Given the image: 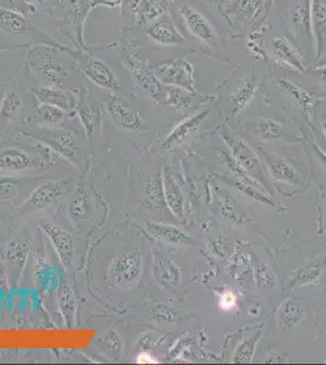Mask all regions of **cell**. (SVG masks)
I'll use <instances>...</instances> for the list:
<instances>
[{
    "instance_id": "f5cc1de1",
    "label": "cell",
    "mask_w": 326,
    "mask_h": 365,
    "mask_svg": "<svg viewBox=\"0 0 326 365\" xmlns=\"http://www.w3.org/2000/svg\"><path fill=\"white\" fill-rule=\"evenodd\" d=\"M35 1H37V3H38V4H43V3H45V1H47V0H35Z\"/></svg>"
},
{
    "instance_id": "db71d44e",
    "label": "cell",
    "mask_w": 326,
    "mask_h": 365,
    "mask_svg": "<svg viewBox=\"0 0 326 365\" xmlns=\"http://www.w3.org/2000/svg\"><path fill=\"white\" fill-rule=\"evenodd\" d=\"M21 1H24V3H27V4H31V0H21Z\"/></svg>"
},
{
    "instance_id": "c3c4849f",
    "label": "cell",
    "mask_w": 326,
    "mask_h": 365,
    "mask_svg": "<svg viewBox=\"0 0 326 365\" xmlns=\"http://www.w3.org/2000/svg\"><path fill=\"white\" fill-rule=\"evenodd\" d=\"M318 68H326V54L320 58V61L318 63Z\"/></svg>"
},
{
    "instance_id": "8992f818",
    "label": "cell",
    "mask_w": 326,
    "mask_h": 365,
    "mask_svg": "<svg viewBox=\"0 0 326 365\" xmlns=\"http://www.w3.org/2000/svg\"><path fill=\"white\" fill-rule=\"evenodd\" d=\"M179 13L190 33L204 42L209 48L215 49L218 47L220 43L218 32L204 15L199 14L197 10L190 5H183Z\"/></svg>"
},
{
    "instance_id": "8d00e7d4",
    "label": "cell",
    "mask_w": 326,
    "mask_h": 365,
    "mask_svg": "<svg viewBox=\"0 0 326 365\" xmlns=\"http://www.w3.org/2000/svg\"><path fill=\"white\" fill-rule=\"evenodd\" d=\"M321 266L316 263H311V266H306L298 270L296 277L292 279L291 287L302 286L308 282L316 280L320 275Z\"/></svg>"
},
{
    "instance_id": "52a82bcc",
    "label": "cell",
    "mask_w": 326,
    "mask_h": 365,
    "mask_svg": "<svg viewBox=\"0 0 326 365\" xmlns=\"http://www.w3.org/2000/svg\"><path fill=\"white\" fill-rule=\"evenodd\" d=\"M106 106L113 123L123 131L131 133L145 131V123L141 120L140 115L126 100L110 95L107 97Z\"/></svg>"
},
{
    "instance_id": "f6af8a7d",
    "label": "cell",
    "mask_w": 326,
    "mask_h": 365,
    "mask_svg": "<svg viewBox=\"0 0 326 365\" xmlns=\"http://www.w3.org/2000/svg\"><path fill=\"white\" fill-rule=\"evenodd\" d=\"M235 302H236V298H235L233 292H227V293H224L223 296L220 297V307L223 309L233 308L235 306Z\"/></svg>"
},
{
    "instance_id": "ba28073f",
    "label": "cell",
    "mask_w": 326,
    "mask_h": 365,
    "mask_svg": "<svg viewBox=\"0 0 326 365\" xmlns=\"http://www.w3.org/2000/svg\"><path fill=\"white\" fill-rule=\"evenodd\" d=\"M35 140L47 146L49 150L63 157L72 165H78V150L76 141L70 133H58L53 131H42L37 136H32Z\"/></svg>"
},
{
    "instance_id": "f35d334b",
    "label": "cell",
    "mask_w": 326,
    "mask_h": 365,
    "mask_svg": "<svg viewBox=\"0 0 326 365\" xmlns=\"http://www.w3.org/2000/svg\"><path fill=\"white\" fill-rule=\"evenodd\" d=\"M165 3V0H144L141 9V19H144V22L157 19L163 14Z\"/></svg>"
},
{
    "instance_id": "ee69618b",
    "label": "cell",
    "mask_w": 326,
    "mask_h": 365,
    "mask_svg": "<svg viewBox=\"0 0 326 365\" xmlns=\"http://www.w3.org/2000/svg\"><path fill=\"white\" fill-rule=\"evenodd\" d=\"M79 118L82 121L84 131H87L88 136L92 138L94 129L97 126V117L95 112H92V110H82L79 111Z\"/></svg>"
},
{
    "instance_id": "11a10c76",
    "label": "cell",
    "mask_w": 326,
    "mask_h": 365,
    "mask_svg": "<svg viewBox=\"0 0 326 365\" xmlns=\"http://www.w3.org/2000/svg\"><path fill=\"white\" fill-rule=\"evenodd\" d=\"M0 219H3V217H1V216H0Z\"/></svg>"
},
{
    "instance_id": "cb8c5ba5",
    "label": "cell",
    "mask_w": 326,
    "mask_h": 365,
    "mask_svg": "<svg viewBox=\"0 0 326 365\" xmlns=\"http://www.w3.org/2000/svg\"><path fill=\"white\" fill-rule=\"evenodd\" d=\"M304 314L306 311L300 302H297L293 298L286 300L282 306L279 307V311H277L279 326L284 330L291 329L303 319Z\"/></svg>"
},
{
    "instance_id": "e575fe53",
    "label": "cell",
    "mask_w": 326,
    "mask_h": 365,
    "mask_svg": "<svg viewBox=\"0 0 326 365\" xmlns=\"http://www.w3.org/2000/svg\"><path fill=\"white\" fill-rule=\"evenodd\" d=\"M291 19L296 29L306 31L311 26V5L307 0H302L301 3L293 8Z\"/></svg>"
},
{
    "instance_id": "e0dca14e",
    "label": "cell",
    "mask_w": 326,
    "mask_h": 365,
    "mask_svg": "<svg viewBox=\"0 0 326 365\" xmlns=\"http://www.w3.org/2000/svg\"><path fill=\"white\" fill-rule=\"evenodd\" d=\"M92 211V199L89 196L87 188L83 183H79L70 202V207H68L70 219L72 220V223H82L87 220Z\"/></svg>"
},
{
    "instance_id": "7c38bea8",
    "label": "cell",
    "mask_w": 326,
    "mask_h": 365,
    "mask_svg": "<svg viewBox=\"0 0 326 365\" xmlns=\"http://www.w3.org/2000/svg\"><path fill=\"white\" fill-rule=\"evenodd\" d=\"M83 72L90 82L94 83L99 88L110 89V90H118L121 88L116 74L106 63H102L99 58H90L83 66Z\"/></svg>"
},
{
    "instance_id": "d6986e66",
    "label": "cell",
    "mask_w": 326,
    "mask_h": 365,
    "mask_svg": "<svg viewBox=\"0 0 326 365\" xmlns=\"http://www.w3.org/2000/svg\"><path fill=\"white\" fill-rule=\"evenodd\" d=\"M163 181V194H165V206L170 209L177 218L183 217L184 212V196L179 185L175 181L173 175L165 172L162 175Z\"/></svg>"
},
{
    "instance_id": "2e32d148",
    "label": "cell",
    "mask_w": 326,
    "mask_h": 365,
    "mask_svg": "<svg viewBox=\"0 0 326 365\" xmlns=\"http://www.w3.org/2000/svg\"><path fill=\"white\" fill-rule=\"evenodd\" d=\"M160 71L163 76V81L172 86L193 89V70L186 61H175V63H165L160 66Z\"/></svg>"
},
{
    "instance_id": "ac0fdd59",
    "label": "cell",
    "mask_w": 326,
    "mask_h": 365,
    "mask_svg": "<svg viewBox=\"0 0 326 365\" xmlns=\"http://www.w3.org/2000/svg\"><path fill=\"white\" fill-rule=\"evenodd\" d=\"M145 229L152 238H157L162 243H170V245H183V243H191L189 235L174 225L146 222Z\"/></svg>"
},
{
    "instance_id": "9a60e30c",
    "label": "cell",
    "mask_w": 326,
    "mask_h": 365,
    "mask_svg": "<svg viewBox=\"0 0 326 365\" xmlns=\"http://www.w3.org/2000/svg\"><path fill=\"white\" fill-rule=\"evenodd\" d=\"M266 5L267 0H234L228 13L241 24H252L262 16Z\"/></svg>"
},
{
    "instance_id": "5b68a950",
    "label": "cell",
    "mask_w": 326,
    "mask_h": 365,
    "mask_svg": "<svg viewBox=\"0 0 326 365\" xmlns=\"http://www.w3.org/2000/svg\"><path fill=\"white\" fill-rule=\"evenodd\" d=\"M38 225L53 245L61 266L65 269L72 267L73 256H74V241H73L72 234L49 219H40Z\"/></svg>"
},
{
    "instance_id": "9c48e42d",
    "label": "cell",
    "mask_w": 326,
    "mask_h": 365,
    "mask_svg": "<svg viewBox=\"0 0 326 365\" xmlns=\"http://www.w3.org/2000/svg\"><path fill=\"white\" fill-rule=\"evenodd\" d=\"M152 275L160 286L174 290L181 282L183 273L167 254L152 250Z\"/></svg>"
},
{
    "instance_id": "44dd1931",
    "label": "cell",
    "mask_w": 326,
    "mask_h": 365,
    "mask_svg": "<svg viewBox=\"0 0 326 365\" xmlns=\"http://www.w3.org/2000/svg\"><path fill=\"white\" fill-rule=\"evenodd\" d=\"M55 292L58 296V307H60V311L63 314L65 324L71 326L73 321H74V313H76V296H74L72 287L68 284L67 280L63 277Z\"/></svg>"
},
{
    "instance_id": "5bb4252c",
    "label": "cell",
    "mask_w": 326,
    "mask_h": 365,
    "mask_svg": "<svg viewBox=\"0 0 326 365\" xmlns=\"http://www.w3.org/2000/svg\"><path fill=\"white\" fill-rule=\"evenodd\" d=\"M147 35L161 45H178L185 42L184 35L175 27L170 16H163L151 24Z\"/></svg>"
},
{
    "instance_id": "277c9868",
    "label": "cell",
    "mask_w": 326,
    "mask_h": 365,
    "mask_svg": "<svg viewBox=\"0 0 326 365\" xmlns=\"http://www.w3.org/2000/svg\"><path fill=\"white\" fill-rule=\"evenodd\" d=\"M38 243L33 248V282L39 291L51 293L56 291L63 275L47 256L42 238H38Z\"/></svg>"
},
{
    "instance_id": "836d02e7",
    "label": "cell",
    "mask_w": 326,
    "mask_h": 365,
    "mask_svg": "<svg viewBox=\"0 0 326 365\" xmlns=\"http://www.w3.org/2000/svg\"><path fill=\"white\" fill-rule=\"evenodd\" d=\"M311 24L319 38V34L326 29V0H311Z\"/></svg>"
},
{
    "instance_id": "6da1fadb",
    "label": "cell",
    "mask_w": 326,
    "mask_h": 365,
    "mask_svg": "<svg viewBox=\"0 0 326 365\" xmlns=\"http://www.w3.org/2000/svg\"><path fill=\"white\" fill-rule=\"evenodd\" d=\"M142 275V256L139 248H126L112 258L107 267L106 282L121 291L133 290Z\"/></svg>"
},
{
    "instance_id": "7bdbcfd3",
    "label": "cell",
    "mask_w": 326,
    "mask_h": 365,
    "mask_svg": "<svg viewBox=\"0 0 326 365\" xmlns=\"http://www.w3.org/2000/svg\"><path fill=\"white\" fill-rule=\"evenodd\" d=\"M105 345L108 352L121 355L122 350L124 348V341L115 329H111L105 336Z\"/></svg>"
},
{
    "instance_id": "f907efd6",
    "label": "cell",
    "mask_w": 326,
    "mask_h": 365,
    "mask_svg": "<svg viewBox=\"0 0 326 365\" xmlns=\"http://www.w3.org/2000/svg\"><path fill=\"white\" fill-rule=\"evenodd\" d=\"M107 1H110L112 5L121 4L122 3V0H107Z\"/></svg>"
},
{
    "instance_id": "4dcf8cb0",
    "label": "cell",
    "mask_w": 326,
    "mask_h": 365,
    "mask_svg": "<svg viewBox=\"0 0 326 365\" xmlns=\"http://www.w3.org/2000/svg\"><path fill=\"white\" fill-rule=\"evenodd\" d=\"M261 335H262V330L256 331L252 336L248 337L247 340L243 341V343L238 346L235 353H234V363H250V362H252L256 346L261 339Z\"/></svg>"
},
{
    "instance_id": "f546056e",
    "label": "cell",
    "mask_w": 326,
    "mask_h": 365,
    "mask_svg": "<svg viewBox=\"0 0 326 365\" xmlns=\"http://www.w3.org/2000/svg\"><path fill=\"white\" fill-rule=\"evenodd\" d=\"M195 97L193 92L186 88L178 86H170L167 88L165 94V105L177 107V108H186L194 102Z\"/></svg>"
},
{
    "instance_id": "7402d4cb",
    "label": "cell",
    "mask_w": 326,
    "mask_h": 365,
    "mask_svg": "<svg viewBox=\"0 0 326 365\" xmlns=\"http://www.w3.org/2000/svg\"><path fill=\"white\" fill-rule=\"evenodd\" d=\"M39 179L43 178H22L14 175H0V200L16 201L21 197L26 185Z\"/></svg>"
},
{
    "instance_id": "30bf717a",
    "label": "cell",
    "mask_w": 326,
    "mask_h": 365,
    "mask_svg": "<svg viewBox=\"0 0 326 365\" xmlns=\"http://www.w3.org/2000/svg\"><path fill=\"white\" fill-rule=\"evenodd\" d=\"M33 243L31 240H11L6 246V266L11 273L13 284L19 282L27 266Z\"/></svg>"
},
{
    "instance_id": "83f0119b",
    "label": "cell",
    "mask_w": 326,
    "mask_h": 365,
    "mask_svg": "<svg viewBox=\"0 0 326 365\" xmlns=\"http://www.w3.org/2000/svg\"><path fill=\"white\" fill-rule=\"evenodd\" d=\"M32 120L44 127L60 126L66 120V112L60 107L40 104Z\"/></svg>"
},
{
    "instance_id": "8fae6325",
    "label": "cell",
    "mask_w": 326,
    "mask_h": 365,
    "mask_svg": "<svg viewBox=\"0 0 326 365\" xmlns=\"http://www.w3.org/2000/svg\"><path fill=\"white\" fill-rule=\"evenodd\" d=\"M209 110L197 112L194 116L186 118L185 121L180 122L173 131L167 136L165 141L161 144V149L163 150H172L181 145L191 134L199 129V126L206 121L209 116Z\"/></svg>"
},
{
    "instance_id": "816d5d0a",
    "label": "cell",
    "mask_w": 326,
    "mask_h": 365,
    "mask_svg": "<svg viewBox=\"0 0 326 365\" xmlns=\"http://www.w3.org/2000/svg\"><path fill=\"white\" fill-rule=\"evenodd\" d=\"M323 131H324V133H325L326 136V120L324 121V124H323Z\"/></svg>"
},
{
    "instance_id": "484cf974",
    "label": "cell",
    "mask_w": 326,
    "mask_h": 365,
    "mask_svg": "<svg viewBox=\"0 0 326 365\" xmlns=\"http://www.w3.org/2000/svg\"><path fill=\"white\" fill-rule=\"evenodd\" d=\"M257 84L252 77L243 78V83L238 88L234 89L230 94V102L234 105V111L241 112L248 106V104L252 102L253 95L256 92Z\"/></svg>"
},
{
    "instance_id": "4fadbf2b",
    "label": "cell",
    "mask_w": 326,
    "mask_h": 365,
    "mask_svg": "<svg viewBox=\"0 0 326 365\" xmlns=\"http://www.w3.org/2000/svg\"><path fill=\"white\" fill-rule=\"evenodd\" d=\"M272 51L277 63L287 68H291L298 72L306 71V65L303 63L301 54L298 53L288 39L284 35H277L272 39Z\"/></svg>"
},
{
    "instance_id": "3957f363",
    "label": "cell",
    "mask_w": 326,
    "mask_h": 365,
    "mask_svg": "<svg viewBox=\"0 0 326 365\" xmlns=\"http://www.w3.org/2000/svg\"><path fill=\"white\" fill-rule=\"evenodd\" d=\"M67 191V181L49 180L35 185L24 204L16 209V213L24 214L49 209L58 204Z\"/></svg>"
},
{
    "instance_id": "bcb514c9",
    "label": "cell",
    "mask_w": 326,
    "mask_h": 365,
    "mask_svg": "<svg viewBox=\"0 0 326 365\" xmlns=\"http://www.w3.org/2000/svg\"><path fill=\"white\" fill-rule=\"evenodd\" d=\"M136 362H138V363H145V364L146 363H150V364H152V363H156L157 360H156L155 357L151 355V353H149L147 350H142L140 355L136 357Z\"/></svg>"
},
{
    "instance_id": "603a6c76",
    "label": "cell",
    "mask_w": 326,
    "mask_h": 365,
    "mask_svg": "<svg viewBox=\"0 0 326 365\" xmlns=\"http://www.w3.org/2000/svg\"><path fill=\"white\" fill-rule=\"evenodd\" d=\"M263 156L267 163L268 170L274 179L296 184L300 179L298 173L291 165L287 163L286 161L282 160V157L277 156L267 155V154H263Z\"/></svg>"
},
{
    "instance_id": "ffe728a7",
    "label": "cell",
    "mask_w": 326,
    "mask_h": 365,
    "mask_svg": "<svg viewBox=\"0 0 326 365\" xmlns=\"http://www.w3.org/2000/svg\"><path fill=\"white\" fill-rule=\"evenodd\" d=\"M142 204L147 209L155 212H162L165 207V194H163V181L162 175H157L155 178L149 180L145 189L141 193Z\"/></svg>"
},
{
    "instance_id": "4316f807",
    "label": "cell",
    "mask_w": 326,
    "mask_h": 365,
    "mask_svg": "<svg viewBox=\"0 0 326 365\" xmlns=\"http://www.w3.org/2000/svg\"><path fill=\"white\" fill-rule=\"evenodd\" d=\"M133 77L136 78V83L140 86L146 92H150L154 97H158L160 94V82L156 78L155 74L151 72L149 68H146L141 63H133L129 65Z\"/></svg>"
},
{
    "instance_id": "d4e9b609",
    "label": "cell",
    "mask_w": 326,
    "mask_h": 365,
    "mask_svg": "<svg viewBox=\"0 0 326 365\" xmlns=\"http://www.w3.org/2000/svg\"><path fill=\"white\" fill-rule=\"evenodd\" d=\"M35 99L40 104H47V105H53V106L60 107L63 110L71 108V99L66 92L60 90L58 88L55 87H38L32 89Z\"/></svg>"
},
{
    "instance_id": "d590c367",
    "label": "cell",
    "mask_w": 326,
    "mask_h": 365,
    "mask_svg": "<svg viewBox=\"0 0 326 365\" xmlns=\"http://www.w3.org/2000/svg\"><path fill=\"white\" fill-rule=\"evenodd\" d=\"M282 129V123H279L272 118H261L259 121L253 124L254 133H257L258 136H262L264 139L277 138L280 134Z\"/></svg>"
},
{
    "instance_id": "7dc6e473",
    "label": "cell",
    "mask_w": 326,
    "mask_h": 365,
    "mask_svg": "<svg viewBox=\"0 0 326 365\" xmlns=\"http://www.w3.org/2000/svg\"><path fill=\"white\" fill-rule=\"evenodd\" d=\"M123 4L127 5V6H131V8H134L139 0H122Z\"/></svg>"
},
{
    "instance_id": "7a4b0ae2",
    "label": "cell",
    "mask_w": 326,
    "mask_h": 365,
    "mask_svg": "<svg viewBox=\"0 0 326 365\" xmlns=\"http://www.w3.org/2000/svg\"><path fill=\"white\" fill-rule=\"evenodd\" d=\"M49 149L47 146H38V150L29 151L21 146H8L0 149V172L1 173H24L29 170L45 168L44 156Z\"/></svg>"
},
{
    "instance_id": "1f68e13d",
    "label": "cell",
    "mask_w": 326,
    "mask_h": 365,
    "mask_svg": "<svg viewBox=\"0 0 326 365\" xmlns=\"http://www.w3.org/2000/svg\"><path fill=\"white\" fill-rule=\"evenodd\" d=\"M22 107V97L19 92H5L3 100L0 102V120H10L19 111Z\"/></svg>"
},
{
    "instance_id": "60d3db41",
    "label": "cell",
    "mask_w": 326,
    "mask_h": 365,
    "mask_svg": "<svg viewBox=\"0 0 326 365\" xmlns=\"http://www.w3.org/2000/svg\"><path fill=\"white\" fill-rule=\"evenodd\" d=\"M87 3H84V0H71L70 17L73 19L74 27H77L78 31H82L83 21L87 16Z\"/></svg>"
},
{
    "instance_id": "681fc988",
    "label": "cell",
    "mask_w": 326,
    "mask_h": 365,
    "mask_svg": "<svg viewBox=\"0 0 326 365\" xmlns=\"http://www.w3.org/2000/svg\"><path fill=\"white\" fill-rule=\"evenodd\" d=\"M321 70V82L326 83V68H320Z\"/></svg>"
},
{
    "instance_id": "f1b7e54d",
    "label": "cell",
    "mask_w": 326,
    "mask_h": 365,
    "mask_svg": "<svg viewBox=\"0 0 326 365\" xmlns=\"http://www.w3.org/2000/svg\"><path fill=\"white\" fill-rule=\"evenodd\" d=\"M0 31L9 34L24 33L27 31V22L17 11L0 8Z\"/></svg>"
},
{
    "instance_id": "74e56055",
    "label": "cell",
    "mask_w": 326,
    "mask_h": 365,
    "mask_svg": "<svg viewBox=\"0 0 326 365\" xmlns=\"http://www.w3.org/2000/svg\"><path fill=\"white\" fill-rule=\"evenodd\" d=\"M147 311L155 321L158 323H173L177 319V311L170 308V306L161 305V303H152L147 308Z\"/></svg>"
},
{
    "instance_id": "b9f144b4",
    "label": "cell",
    "mask_w": 326,
    "mask_h": 365,
    "mask_svg": "<svg viewBox=\"0 0 326 365\" xmlns=\"http://www.w3.org/2000/svg\"><path fill=\"white\" fill-rule=\"evenodd\" d=\"M42 73H43V77L48 81L50 87L58 88L61 86L65 72H63V68L58 65L47 63L44 68H42Z\"/></svg>"
},
{
    "instance_id": "ab89813d",
    "label": "cell",
    "mask_w": 326,
    "mask_h": 365,
    "mask_svg": "<svg viewBox=\"0 0 326 365\" xmlns=\"http://www.w3.org/2000/svg\"><path fill=\"white\" fill-rule=\"evenodd\" d=\"M282 89L286 90L288 94H291L292 97L297 100V104L302 107V108H307L311 106V95L308 92H304L300 86H297L295 83L288 82V81H282Z\"/></svg>"
},
{
    "instance_id": "d6a6232c",
    "label": "cell",
    "mask_w": 326,
    "mask_h": 365,
    "mask_svg": "<svg viewBox=\"0 0 326 365\" xmlns=\"http://www.w3.org/2000/svg\"><path fill=\"white\" fill-rule=\"evenodd\" d=\"M234 155L238 161V165L243 167V170H258V162L256 156L253 155L252 151L248 149L247 145L243 141H238L236 144L233 143Z\"/></svg>"
}]
</instances>
